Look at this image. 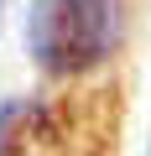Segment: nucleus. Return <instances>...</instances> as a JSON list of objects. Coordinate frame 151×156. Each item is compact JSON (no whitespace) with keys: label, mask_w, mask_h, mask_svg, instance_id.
Listing matches in <instances>:
<instances>
[{"label":"nucleus","mask_w":151,"mask_h":156,"mask_svg":"<svg viewBox=\"0 0 151 156\" xmlns=\"http://www.w3.org/2000/svg\"><path fill=\"white\" fill-rule=\"evenodd\" d=\"M26 47L57 78L99 68L120 47V0H37L26 21Z\"/></svg>","instance_id":"f257e3e1"}]
</instances>
